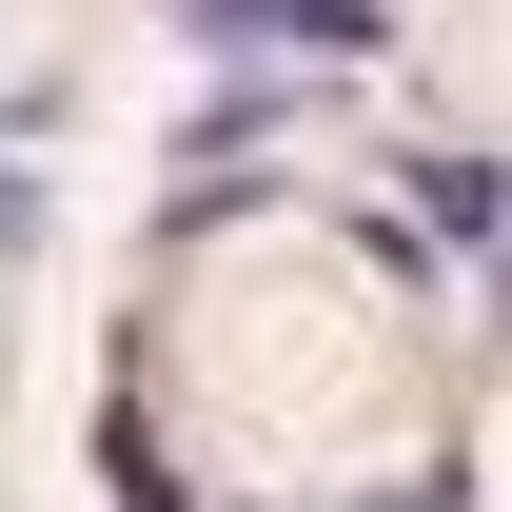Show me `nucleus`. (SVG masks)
<instances>
[{
    "label": "nucleus",
    "mask_w": 512,
    "mask_h": 512,
    "mask_svg": "<svg viewBox=\"0 0 512 512\" xmlns=\"http://www.w3.org/2000/svg\"><path fill=\"white\" fill-rule=\"evenodd\" d=\"M197 40H355V0H197Z\"/></svg>",
    "instance_id": "1"
}]
</instances>
